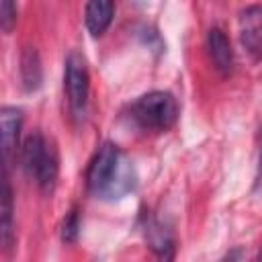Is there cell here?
<instances>
[{
	"label": "cell",
	"instance_id": "cell-9",
	"mask_svg": "<svg viewBox=\"0 0 262 262\" xmlns=\"http://www.w3.org/2000/svg\"><path fill=\"white\" fill-rule=\"evenodd\" d=\"M20 78H23V86L25 90L33 92L41 86V61H39V53L33 47H27L23 51L20 57Z\"/></svg>",
	"mask_w": 262,
	"mask_h": 262
},
{
	"label": "cell",
	"instance_id": "cell-2",
	"mask_svg": "<svg viewBox=\"0 0 262 262\" xmlns=\"http://www.w3.org/2000/svg\"><path fill=\"white\" fill-rule=\"evenodd\" d=\"M178 119V102L170 92L154 90L131 104V121L141 131H168Z\"/></svg>",
	"mask_w": 262,
	"mask_h": 262
},
{
	"label": "cell",
	"instance_id": "cell-15",
	"mask_svg": "<svg viewBox=\"0 0 262 262\" xmlns=\"http://www.w3.org/2000/svg\"><path fill=\"white\" fill-rule=\"evenodd\" d=\"M258 258H260V260H262V248H260V252H258Z\"/></svg>",
	"mask_w": 262,
	"mask_h": 262
},
{
	"label": "cell",
	"instance_id": "cell-3",
	"mask_svg": "<svg viewBox=\"0 0 262 262\" xmlns=\"http://www.w3.org/2000/svg\"><path fill=\"white\" fill-rule=\"evenodd\" d=\"M23 166L43 190H49L55 184L59 170L55 145L47 141L41 133H31L23 143Z\"/></svg>",
	"mask_w": 262,
	"mask_h": 262
},
{
	"label": "cell",
	"instance_id": "cell-13",
	"mask_svg": "<svg viewBox=\"0 0 262 262\" xmlns=\"http://www.w3.org/2000/svg\"><path fill=\"white\" fill-rule=\"evenodd\" d=\"M78 229H80V217H78V211L72 209L66 219H63V225H61V239L63 242H74L78 237Z\"/></svg>",
	"mask_w": 262,
	"mask_h": 262
},
{
	"label": "cell",
	"instance_id": "cell-4",
	"mask_svg": "<svg viewBox=\"0 0 262 262\" xmlns=\"http://www.w3.org/2000/svg\"><path fill=\"white\" fill-rule=\"evenodd\" d=\"M63 88L68 96V104L76 117H82L88 104L90 92V76L88 66L82 53L72 51L66 59V74H63Z\"/></svg>",
	"mask_w": 262,
	"mask_h": 262
},
{
	"label": "cell",
	"instance_id": "cell-1",
	"mask_svg": "<svg viewBox=\"0 0 262 262\" xmlns=\"http://www.w3.org/2000/svg\"><path fill=\"white\" fill-rule=\"evenodd\" d=\"M88 190L100 199H121L135 188V170L129 158L111 141L102 143L86 174Z\"/></svg>",
	"mask_w": 262,
	"mask_h": 262
},
{
	"label": "cell",
	"instance_id": "cell-5",
	"mask_svg": "<svg viewBox=\"0 0 262 262\" xmlns=\"http://www.w3.org/2000/svg\"><path fill=\"white\" fill-rule=\"evenodd\" d=\"M239 39L252 59L262 57V8L248 6L239 14Z\"/></svg>",
	"mask_w": 262,
	"mask_h": 262
},
{
	"label": "cell",
	"instance_id": "cell-12",
	"mask_svg": "<svg viewBox=\"0 0 262 262\" xmlns=\"http://www.w3.org/2000/svg\"><path fill=\"white\" fill-rule=\"evenodd\" d=\"M16 23V2L14 0H0V25L4 33H10Z\"/></svg>",
	"mask_w": 262,
	"mask_h": 262
},
{
	"label": "cell",
	"instance_id": "cell-7",
	"mask_svg": "<svg viewBox=\"0 0 262 262\" xmlns=\"http://www.w3.org/2000/svg\"><path fill=\"white\" fill-rule=\"evenodd\" d=\"M207 47H209V55H211L215 70L221 76H229L233 70V51H231V43L227 35L221 29L213 27L207 37Z\"/></svg>",
	"mask_w": 262,
	"mask_h": 262
},
{
	"label": "cell",
	"instance_id": "cell-8",
	"mask_svg": "<svg viewBox=\"0 0 262 262\" xmlns=\"http://www.w3.org/2000/svg\"><path fill=\"white\" fill-rule=\"evenodd\" d=\"M113 14H115V2L113 0H88L86 2V12H84L86 29L94 37L102 35L111 27Z\"/></svg>",
	"mask_w": 262,
	"mask_h": 262
},
{
	"label": "cell",
	"instance_id": "cell-6",
	"mask_svg": "<svg viewBox=\"0 0 262 262\" xmlns=\"http://www.w3.org/2000/svg\"><path fill=\"white\" fill-rule=\"evenodd\" d=\"M20 127H23V113L16 106H2V111H0V129H2V151H4L6 166L12 162V158L16 154Z\"/></svg>",
	"mask_w": 262,
	"mask_h": 262
},
{
	"label": "cell",
	"instance_id": "cell-10",
	"mask_svg": "<svg viewBox=\"0 0 262 262\" xmlns=\"http://www.w3.org/2000/svg\"><path fill=\"white\" fill-rule=\"evenodd\" d=\"M145 235H147L151 248L158 252V256H162V258H172L174 256V252H172L174 250V239L158 221L151 219L145 225Z\"/></svg>",
	"mask_w": 262,
	"mask_h": 262
},
{
	"label": "cell",
	"instance_id": "cell-14",
	"mask_svg": "<svg viewBox=\"0 0 262 262\" xmlns=\"http://www.w3.org/2000/svg\"><path fill=\"white\" fill-rule=\"evenodd\" d=\"M256 188L262 190V143H260V158H258V172H256Z\"/></svg>",
	"mask_w": 262,
	"mask_h": 262
},
{
	"label": "cell",
	"instance_id": "cell-11",
	"mask_svg": "<svg viewBox=\"0 0 262 262\" xmlns=\"http://www.w3.org/2000/svg\"><path fill=\"white\" fill-rule=\"evenodd\" d=\"M0 211H2V244L4 248L8 250L12 246V239H14V231H12V190L8 186V182L4 180V188H2V205H0Z\"/></svg>",
	"mask_w": 262,
	"mask_h": 262
}]
</instances>
